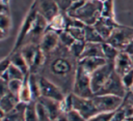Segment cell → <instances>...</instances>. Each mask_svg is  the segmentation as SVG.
Wrapping results in <instances>:
<instances>
[{"label": "cell", "mask_w": 133, "mask_h": 121, "mask_svg": "<svg viewBox=\"0 0 133 121\" xmlns=\"http://www.w3.org/2000/svg\"><path fill=\"white\" fill-rule=\"evenodd\" d=\"M72 93L74 95H77V96L83 97V98H92L95 96V93L91 89L90 74L87 73L79 65L77 67V71L75 74Z\"/></svg>", "instance_id": "cell-3"}, {"label": "cell", "mask_w": 133, "mask_h": 121, "mask_svg": "<svg viewBox=\"0 0 133 121\" xmlns=\"http://www.w3.org/2000/svg\"><path fill=\"white\" fill-rule=\"evenodd\" d=\"M0 2H5V3H8V0H0Z\"/></svg>", "instance_id": "cell-53"}, {"label": "cell", "mask_w": 133, "mask_h": 121, "mask_svg": "<svg viewBox=\"0 0 133 121\" xmlns=\"http://www.w3.org/2000/svg\"><path fill=\"white\" fill-rule=\"evenodd\" d=\"M98 1H102V2H104V1H106V0H98Z\"/></svg>", "instance_id": "cell-55"}, {"label": "cell", "mask_w": 133, "mask_h": 121, "mask_svg": "<svg viewBox=\"0 0 133 121\" xmlns=\"http://www.w3.org/2000/svg\"><path fill=\"white\" fill-rule=\"evenodd\" d=\"M48 29L53 30L57 33L64 31L66 29V22H65V12L60 11L50 23L48 26Z\"/></svg>", "instance_id": "cell-22"}, {"label": "cell", "mask_w": 133, "mask_h": 121, "mask_svg": "<svg viewBox=\"0 0 133 121\" xmlns=\"http://www.w3.org/2000/svg\"><path fill=\"white\" fill-rule=\"evenodd\" d=\"M59 46V36L58 33L47 29V31L45 32L44 36L42 37V40L39 42V49L41 51L46 55H50L52 52H54L57 47Z\"/></svg>", "instance_id": "cell-13"}, {"label": "cell", "mask_w": 133, "mask_h": 121, "mask_svg": "<svg viewBox=\"0 0 133 121\" xmlns=\"http://www.w3.org/2000/svg\"><path fill=\"white\" fill-rule=\"evenodd\" d=\"M78 60L70 53L68 48L59 43L57 49L46 56V61L38 74L55 83L64 94L72 93Z\"/></svg>", "instance_id": "cell-1"}, {"label": "cell", "mask_w": 133, "mask_h": 121, "mask_svg": "<svg viewBox=\"0 0 133 121\" xmlns=\"http://www.w3.org/2000/svg\"><path fill=\"white\" fill-rule=\"evenodd\" d=\"M122 82L124 87L127 89V91L131 90V88L133 87V69L122 75Z\"/></svg>", "instance_id": "cell-38"}, {"label": "cell", "mask_w": 133, "mask_h": 121, "mask_svg": "<svg viewBox=\"0 0 133 121\" xmlns=\"http://www.w3.org/2000/svg\"><path fill=\"white\" fill-rule=\"evenodd\" d=\"M10 61H11V64L15 65L16 67H18L20 70L23 71L24 74H27L30 72L29 70V66L25 60V58L22 56L21 52H17V53H14V54H10Z\"/></svg>", "instance_id": "cell-23"}, {"label": "cell", "mask_w": 133, "mask_h": 121, "mask_svg": "<svg viewBox=\"0 0 133 121\" xmlns=\"http://www.w3.org/2000/svg\"><path fill=\"white\" fill-rule=\"evenodd\" d=\"M0 14H9L8 3L0 2Z\"/></svg>", "instance_id": "cell-46"}, {"label": "cell", "mask_w": 133, "mask_h": 121, "mask_svg": "<svg viewBox=\"0 0 133 121\" xmlns=\"http://www.w3.org/2000/svg\"><path fill=\"white\" fill-rule=\"evenodd\" d=\"M58 36H59V43H60L61 46H63L64 48H68V49L76 41V40L72 37V35H71L69 32H66L65 30L59 32V33H58Z\"/></svg>", "instance_id": "cell-32"}, {"label": "cell", "mask_w": 133, "mask_h": 121, "mask_svg": "<svg viewBox=\"0 0 133 121\" xmlns=\"http://www.w3.org/2000/svg\"><path fill=\"white\" fill-rule=\"evenodd\" d=\"M126 120H127V115L122 107H119L116 111L113 112L111 121H126Z\"/></svg>", "instance_id": "cell-41"}, {"label": "cell", "mask_w": 133, "mask_h": 121, "mask_svg": "<svg viewBox=\"0 0 133 121\" xmlns=\"http://www.w3.org/2000/svg\"><path fill=\"white\" fill-rule=\"evenodd\" d=\"M36 2L37 13L44 17L50 23L61 10L55 0H34Z\"/></svg>", "instance_id": "cell-12"}, {"label": "cell", "mask_w": 133, "mask_h": 121, "mask_svg": "<svg viewBox=\"0 0 133 121\" xmlns=\"http://www.w3.org/2000/svg\"><path fill=\"white\" fill-rule=\"evenodd\" d=\"M102 49H103V55H104L105 60L107 62L114 63V60L116 59V57H117V55L119 54L121 51H118L117 49H115L111 44L107 43L106 41H104L102 43Z\"/></svg>", "instance_id": "cell-27"}, {"label": "cell", "mask_w": 133, "mask_h": 121, "mask_svg": "<svg viewBox=\"0 0 133 121\" xmlns=\"http://www.w3.org/2000/svg\"><path fill=\"white\" fill-rule=\"evenodd\" d=\"M131 58H132V62H133V56H131Z\"/></svg>", "instance_id": "cell-56"}, {"label": "cell", "mask_w": 133, "mask_h": 121, "mask_svg": "<svg viewBox=\"0 0 133 121\" xmlns=\"http://www.w3.org/2000/svg\"><path fill=\"white\" fill-rule=\"evenodd\" d=\"M114 71V64L112 62H107L105 65L97 69L90 74V82H91V89L94 93H98L100 89L104 86L107 82L111 73Z\"/></svg>", "instance_id": "cell-9"}, {"label": "cell", "mask_w": 133, "mask_h": 121, "mask_svg": "<svg viewBox=\"0 0 133 121\" xmlns=\"http://www.w3.org/2000/svg\"><path fill=\"white\" fill-rule=\"evenodd\" d=\"M126 54H128L129 56H133V39L128 43V46L125 48V50L123 51Z\"/></svg>", "instance_id": "cell-47"}, {"label": "cell", "mask_w": 133, "mask_h": 121, "mask_svg": "<svg viewBox=\"0 0 133 121\" xmlns=\"http://www.w3.org/2000/svg\"><path fill=\"white\" fill-rule=\"evenodd\" d=\"M4 115H5V114H4V113L2 112V110L0 109V119H3V117H4Z\"/></svg>", "instance_id": "cell-51"}, {"label": "cell", "mask_w": 133, "mask_h": 121, "mask_svg": "<svg viewBox=\"0 0 133 121\" xmlns=\"http://www.w3.org/2000/svg\"><path fill=\"white\" fill-rule=\"evenodd\" d=\"M23 85V81L21 80H11L8 82V91L17 96H19L21 88Z\"/></svg>", "instance_id": "cell-35"}, {"label": "cell", "mask_w": 133, "mask_h": 121, "mask_svg": "<svg viewBox=\"0 0 133 121\" xmlns=\"http://www.w3.org/2000/svg\"><path fill=\"white\" fill-rule=\"evenodd\" d=\"M37 101L44 105L48 115L50 116L51 120H53V121L56 120V118L62 113L61 109H60V101H56V100L45 98V97H39V99Z\"/></svg>", "instance_id": "cell-17"}, {"label": "cell", "mask_w": 133, "mask_h": 121, "mask_svg": "<svg viewBox=\"0 0 133 121\" xmlns=\"http://www.w3.org/2000/svg\"><path fill=\"white\" fill-rule=\"evenodd\" d=\"M48 26H49L48 21L44 17H42L41 14L37 13L36 19H35L33 25H32V28L29 31L28 35L26 36L23 46L24 44H27V43H36V44H39V42L42 40V37L44 36L45 32L48 29Z\"/></svg>", "instance_id": "cell-10"}, {"label": "cell", "mask_w": 133, "mask_h": 121, "mask_svg": "<svg viewBox=\"0 0 133 121\" xmlns=\"http://www.w3.org/2000/svg\"><path fill=\"white\" fill-rule=\"evenodd\" d=\"M95 105L99 113H112L116 111L123 103L124 98L115 95H95L92 97Z\"/></svg>", "instance_id": "cell-8"}, {"label": "cell", "mask_w": 133, "mask_h": 121, "mask_svg": "<svg viewBox=\"0 0 133 121\" xmlns=\"http://www.w3.org/2000/svg\"><path fill=\"white\" fill-rule=\"evenodd\" d=\"M112 113H98L91 118H89L87 121H111L112 119Z\"/></svg>", "instance_id": "cell-40"}, {"label": "cell", "mask_w": 133, "mask_h": 121, "mask_svg": "<svg viewBox=\"0 0 133 121\" xmlns=\"http://www.w3.org/2000/svg\"><path fill=\"white\" fill-rule=\"evenodd\" d=\"M60 109L63 113H69L73 110V93H69L60 101Z\"/></svg>", "instance_id": "cell-34"}, {"label": "cell", "mask_w": 133, "mask_h": 121, "mask_svg": "<svg viewBox=\"0 0 133 121\" xmlns=\"http://www.w3.org/2000/svg\"><path fill=\"white\" fill-rule=\"evenodd\" d=\"M106 63L107 61L103 57H89V58H82L78 60V65L81 66L89 74H91L94 71H96Z\"/></svg>", "instance_id": "cell-16"}, {"label": "cell", "mask_w": 133, "mask_h": 121, "mask_svg": "<svg viewBox=\"0 0 133 121\" xmlns=\"http://www.w3.org/2000/svg\"><path fill=\"white\" fill-rule=\"evenodd\" d=\"M10 25H11V22H10L9 14H0V29L3 30L5 33H8Z\"/></svg>", "instance_id": "cell-39"}, {"label": "cell", "mask_w": 133, "mask_h": 121, "mask_svg": "<svg viewBox=\"0 0 133 121\" xmlns=\"http://www.w3.org/2000/svg\"><path fill=\"white\" fill-rule=\"evenodd\" d=\"M124 99L133 107V92L132 91H128L127 94H126V96L124 97Z\"/></svg>", "instance_id": "cell-48"}, {"label": "cell", "mask_w": 133, "mask_h": 121, "mask_svg": "<svg viewBox=\"0 0 133 121\" xmlns=\"http://www.w3.org/2000/svg\"><path fill=\"white\" fill-rule=\"evenodd\" d=\"M102 5H103L102 1L86 0L81 7H79L76 11H74L69 16L78 19L84 25L94 26L96 22L102 17Z\"/></svg>", "instance_id": "cell-2"}, {"label": "cell", "mask_w": 133, "mask_h": 121, "mask_svg": "<svg viewBox=\"0 0 133 121\" xmlns=\"http://www.w3.org/2000/svg\"><path fill=\"white\" fill-rule=\"evenodd\" d=\"M29 73H27L25 75V78L23 80V85H22V88H21V91H20V94H19L20 101L25 102V103H29V102L33 101L30 86H29Z\"/></svg>", "instance_id": "cell-25"}, {"label": "cell", "mask_w": 133, "mask_h": 121, "mask_svg": "<svg viewBox=\"0 0 133 121\" xmlns=\"http://www.w3.org/2000/svg\"><path fill=\"white\" fill-rule=\"evenodd\" d=\"M36 16H37V8H36V2L33 1L32 5L30 6L26 17H25V20L21 26V29L19 31V34L17 36V39H16V43L12 48V51H11V54L14 53H17L20 51V49L23 47V43H24V40L26 38V36L28 35L29 31L31 30L32 28V25L36 19Z\"/></svg>", "instance_id": "cell-4"}, {"label": "cell", "mask_w": 133, "mask_h": 121, "mask_svg": "<svg viewBox=\"0 0 133 121\" xmlns=\"http://www.w3.org/2000/svg\"><path fill=\"white\" fill-rule=\"evenodd\" d=\"M65 31L69 32L75 40H78V41H85V40H84V28H80V27H71V28L65 29Z\"/></svg>", "instance_id": "cell-33"}, {"label": "cell", "mask_w": 133, "mask_h": 121, "mask_svg": "<svg viewBox=\"0 0 133 121\" xmlns=\"http://www.w3.org/2000/svg\"><path fill=\"white\" fill-rule=\"evenodd\" d=\"M121 107L124 109V111H125V113H126V115H127V119H128L129 117L133 116V107H132L130 103H128L125 99H124V101H123V103H122Z\"/></svg>", "instance_id": "cell-45"}, {"label": "cell", "mask_w": 133, "mask_h": 121, "mask_svg": "<svg viewBox=\"0 0 133 121\" xmlns=\"http://www.w3.org/2000/svg\"><path fill=\"white\" fill-rule=\"evenodd\" d=\"M38 75V85H39V90H41V97L53 99L56 101H61L65 94L64 92L52 81L47 79L46 77L42 74Z\"/></svg>", "instance_id": "cell-7"}, {"label": "cell", "mask_w": 133, "mask_h": 121, "mask_svg": "<svg viewBox=\"0 0 133 121\" xmlns=\"http://www.w3.org/2000/svg\"><path fill=\"white\" fill-rule=\"evenodd\" d=\"M29 86L31 90L32 99L37 101L41 97V90L38 85V75L36 73H29Z\"/></svg>", "instance_id": "cell-28"}, {"label": "cell", "mask_w": 133, "mask_h": 121, "mask_svg": "<svg viewBox=\"0 0 133 121\" xmlns=\"http://www.w3.org/2000/svg\"><path fill=\"white\" fill-rule=\"evenodd\" d=\"M6 35H7V33H5L3 30H1V29H0V40H1V39H3V38H5V37H6Z\"/></svg>", "instance_id": "cell-50"}, {"label": "cell", "mask_w": 133, "mask_h": 121, "mask_svg": "<svg viewBox=\"0 0 133 121\" xmlns=\"http://www.w3.org/2000/svg\"><path fill=\"white\" fill-rule=\"evenodd\" d=\"M25 121H38L37 111H36V101H31L27 103L25 111Z\"/></svg>", "instance_id": "cell-29"}, {"label": "cell", "mask_w": 133, "mask_h": 121, "mask_svg": "<svg viewBox=\"0 0 133 121\" xmlns=\"http://www.w3.org/2000/svg\"><path fill=\"white\" fill-rule=\"evenodd\" d=\"M38 50H39V44H36V43H27V44H24L20 49L22 56L25 58V60L29 66V70H30V66L32 65L33 60H34Z\"/></svg>", "instance_id": "cell-20"}, {"label": "cell", "mask_w": 133, "mask_h": 121, "mask_svg": "<svg viewBox=\"0 0 133 121\" xmlns=\"http://www.w3.org/2000/svg\"><path fill=\"white\" fill-rule=\"evenodd\" d=\"M85 41H78L76 40L70 48H69V51L70 53L77 59L79 60L83 54V51H84V48H85Z\"/></svg>", "instance_id": "cell-30"}, {"label": "cell", "mask_w": 133, "mask_h": 121, "mask_svg": "<svg viewBox=\"0 0 133 121\" xmlns=\"http://www.w3.org/2000/svg\"><path fill=\"white\" fill-rule=\"evenodd\" d=\"M26 107H27V103L20 101L12 111L4 115L2 121H25Z\"/></svg>", "instance_id": "cell-18"}, {"label": "cell", "mask_w": 133, "mask_h": 121, "mask_svg": "<svg viewBox=\"0 0 133 121\" xmlns=\"http://www.w3.org/2000/svg\"><path fill=\"white\" fill-rule=\"evenodd\" d=\"M0 121H2V119H0Z\"/></svg>", "instance_id": "cell-57"}, {"label": "cell", "mask_w": 133, "mask_h": 121, "mask_svg": "<svg viewBox=\"0 0 133 121\" xmlns=\"http://www.w3.org/2000/svg\"><path fill=\"white\" fill-rule=\"evenodd\" d=\"M25 75H26V74H24L22 70H20V69H19L18 67H16L15 65L10 64L9 67H8V69L1 75V78L4 79V80L7 81V82H9V81H11V80H21V81H23L24 78H25Z\"/></svg>", "instance_id": "cell-26"}, {"label": "cell", "mask_w": 133, "mask_h": 121, "mask_svg": "<svg viewBox=\"0 0 133 121\" xmlns=\"http://www.w3.org/2000/svg\"><path fill=\"white\" fill-rule=\"evenodd\" d=\"M129 91H132V92H133V87H132V88H131V90H129Z\"/></svg>", "instance_id": "cell-54"}, {"label": "cell", "mask_w": 133, "mask_h": 121, "mask_svg": "<svg viewBox=\"0 0 133 121\" xmlns=\"http://www.w3.org/2000/svg\"><path fill=\"white\" fill-rule=\"evenodd\" d=\"M54 121H69L66 113H63V112H62V113L56 118V120H54Z\"/></svg>", "instance_id": "cell-49"}, {"label": "cell", "mask_w": 133, "mask_h": 121, "mask_svg": "<svg viewBox=\"0 0 133 121\" xmlns=\"http://www.w3.org/2000/svg\"><path fill=\"white\" fill-rule=\"evenodd\" d=\"M132 39H133V28L119 25L113 30V32L108 37L106 42L111 44L118 51L123 52Z\"/></svg>", "instance_id": "cell-5"}, {"label": "cell", "mask_w": 133, "mask_h": 121, "mask_svg": "<svg viewBox=\"0 0 133 121\" xmlns=\"http://www.w3.org/2000/svg\"><path fill=\"white\" fill-rule=\"evenodd\" d=\"M128 121H133V116H131V117H129L128 119H127Z\"/></svg>", "instance_id": "cell-52"}, {"label": "cell", "mask_w": 133, "mask_h": 121, "mask_svg": "<svg viewBox=\"0 0 133 121\" xmlns=\"http://www.w3.org/2000/svg\"><path fill=\"white\" fill-rule=\"evenodd\" d=\"M114 70L121 77L127 73L128 71L133 69V62L131 56L126 54L125 52H119L116 59L114 60Z\"/></svg>", "instance_id": "cell-15"}, {"label": "cell", "mask_w": 133, "mask_h": 121, "mask_svg": "<svg viewBox=\"0 0 133 121\" xmlns=\"http://www.w3.org/2000/svg\"><path fill=\"white\" fill-rule=\"evenodd\" d=\"M118 26H119V24L115 21V19L104 18V17H101L94 25L95 29L98 31V33L101 35V37L104 39V41H106L108 39V37L113 32V30Z\"/></svg>", "instance_id": "cell-14"}, {"label": "cell", "mask_w": 133, "mask_h": 121, "mask_svg": "<svg viewBox=\"0 0 133 121\" xmlns=\"http://www.w3.org/2000/svg\"><path fill=\"white\" fill-rule=\"evenodd\" d=\"M126 121H128V120H126Z\"/></svg>", "instance_id": "cell-58"}, {"label": "cell", "mask_w": 133, "mask_h": 121, "mask_svg": "<svg viewBox=\"0 0 133 121\" xmlns=\"http://www.w3.org/2000/svg\"><path fill=\"white\" fill-rule=\"evenodd\" d=\"M36 111H37V119H38V121H53V120H51V118L48 115V113H47L46 109L44 108V105L38 101H36Z\"/></svg>", "instance_id": "cell-36"}, {"label": "cell", "mask_w": 133, "mask_h": 121, "mask_svg": "<svg viewBox=\"0 0 133 121\" xmlns=\"http://www.w3.org/2000/svg\"><path fill=\"white\" fill-rule=\"evenodd\" d=\"M19 102H20L19 96L15 95L8 91V93L0 99V109L2 110V112L4 114H7L10 111H12Z\"/></svg>", "instance_id": "cell-19"}, {"label": "cell", "mask_w": 133, "mask_h": 121, "mask_svg": "<svg viewBox=\"0 0 133 121\" xmlns=\"http://www.w3.org/2000/svg\"><path fill=\"white\" fill-rule=\"evenodd\" d=\"M84 40L85 42H92V43H102L104 39L98 33L94 26L85 25L84 27Z\"/></svg>", "instance_id": "cell-24"}, {"label": "cell", "mask_w": 133, "mask_h": 121, "mask_svg": "<svg viewBox=\"0 0 133 121\" xmlns=\"http://www.w3.org/2000/svg\"><path fill=\"white\" fill-rule=\"evenodd\" d=\"M102 17L104 18H114V6H113V0H106L103 2L102 5Z\"/></svg>", "instance_id": "cell-31"}, {"label": "cell", "mask_w": 133, "mask_h": 121, "mask_svg": "<svg viewBox=\"0 0 133 121\" xmlns=\"http://www.w3.org/2000/svg\"><path fill=\"white\" fill-rule=\"evenodd\" d=\"M73 110L80 113L86 120L98 114V110L95 105L92 98H83L73 94Z\"/></svg>", "instance_id": "cell-11"}, {"label": "cell", "mask_w": 133, "mask_h": 121, "mask_svg": "<svg viewBox=\"0 0 133 121\" xmlns=\"http://www.w3.org/2000/svg\"><path fill=\"white\" fill-rule=\"evenodd\" d=\"M10 64H11L10 56H7V57L3 58L2 60H0V77L8 69V67H9Z\"/></svg>", "instance_id": "cell-43"}, {"label": "cell", "mask_w": 133, "mask_h": 121, "mask_svg": "<svg viewBox=\"0 0 133 121\" xmlns=\"http://www.w3.org/2000/svg\"><path fill=\"white\" fill-rule=\"evenodd\" d=\"M66 115H68L69 121H87L80 113H78V112L75 111V110L70 111L69 113H66Z\"/></svg>", "instance_id": "cell-42"}, {"label": "cell", "mask_w": 133, "mask_h": 121, "mask_svg": "<svg viewBox=\"0 0 133 121\" xmlns=\"http://www.w3.org/2000/svg\"><path fill=\"white\" fill-rule=\"evenodd\" d=\"M8 93V82L0 77V99Z\"/></svg>", "instance_id": "cell-44"}, {"label": "cell", "mask_w": 133, "mask_h": 121, "mask_svg": "<svg viewBox=\"0 0 133 121\" xmlns=\"http://www.w3.org/2000/svg\"><path fill=\"white\" fill-rule=\"evenodd\" d=\"M79 1H84V0H55L57 5L59 6V9L65 13L73 6V4H75L76 2H79Z\"/></svg>", "instance_id": "cell-37"}, {"label": "cell", "mask_w": 133, "mask_h": 121, "mask_svg": "<svg viewBox=\"0 0 133 121\" xmlns=\"http://www.w3.org/2000/svg\"><path fill=\"white\" fill-rule=\"evenodd\" d=\"M102 43L86 42L84 51H83V54H82L80 59H82V58H89V57H103L104 58Z\"/></svg>", "instance_id": "cell-21"}, {"label": "cell", "mask_w": 133, "mask_h": 121, "mask_svg": "<svg viewBox=\"0 0 133 121\" xmlns=\"http://www.w3.org/2000/svg\"><path fill=\"white\" fill-rule=\"evenodd\" d=\"M127 89L124 87L123 82H122V77L119 74H117L115 72V70L111 73V75L109 77V79L107 80V82L104 84V86L100 89V91L98 93H96L95 95H105V94H109V95H115L118 97L124 98L127 94Z\"/></svg>", "instance_id": "cell-6"}]
</instances>
